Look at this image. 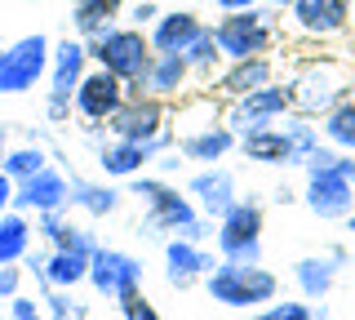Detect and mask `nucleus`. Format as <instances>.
Segmentation results:
<instances>
[{"label":"nucleus","mask_w":355,"mask_h":320,"mask_svg":"<svg viewBox=\"0 0 355 320\" xmlns=\"http://www.w3.org/2000/svg\"><path fill=\"white\" fill-rule=\"evenodd\" d=\"M89 45V58L98 62V67H107L111 76H120V81L129 85V94H142V85H147V71H151V36L142 27H107L98 31L94 40H85Z\"/></svg>","instance_id":"obj_1"},{"label":"nucleus","mask_w":355,"mask_h":320,"mask_svg":"<svg viewBox=\"0 0 355 320\" xmlns=\"http://www.w3.org/2000/svg\"><path fill=\"white\" fill-rule=\"evenodd\" d=\"M129 183H133L129 192L142 196V205H147V227L151 231H178V236L196 240V245L205 236H214V231L200 223L196 201H191V196H178V187L160 183V178H142V174H133Z\"/></svg>","instance_id":"obj_2"},{"label":"nucleus","mask_w":355,"mask_h":320,"mask_svg":"<svg viewBox=\"0 0 355 320\" xmlns=\"http://www.w3.org/2000/svg\"><path fill=\"white\" fill-rule=\"evenodd\" d=\"M205 289L214 303L222 307H262V303H275L280 294V276L266 271L262 262H227L218 258V267L205 276Z\"/></svg>","instance_id":"obj_3"},{"label":"nucleus","mask_w":355,"mask_h":320,"mask_svg":"<svg viewBox=\"0 0 355 320\" xmlns=\"http://www.w3.org/2000/svg\"><path fill=\"white\" fill-rule=\"evenodd\" d=\"M288 85H293V112L324 116L351 94V71L342 67L338 58H315V62H306V67L297 71V81H288Z\"/></svg>","instance_id":"obj_4"},{"label":"nucleus","mask_w":355,"mask_h":320,"mask_svg":"<svg viewBox=\"0 0 355 320\" xmlns=\"http://www.w3.org/2000/svg\"><path fill=\"white\" fill-rule=\"evenodd\" d=\"M214 40L222 49L227 62H240V58H262L266 49L275 45V23L266 9H240V14H222L214 23Z\"/></svg>","instance_id":"obj_5"},{"label":"nucleus","mask_w":355,"mask_h":320,"mask_svg":"<svg viewBox=\"0 0 355 320\" xmlns=\"http://www.w3.org/2000/svg\"><path fill=\"white\" fill-rule=\"evenodd\" d=\"M262 205L236 201L218 218V253L227 262H262Z\"/></svg>","instance_id":"obj_6"},{"label":"nucleus","mask_w":355,"mask_h":320,"mask_svg":"<svg viewBox=\"0 0 355 320\" xmlns=\"http://www.w3.org/2000/svg\"><path fill=\"white\" fill-rule=\"evenodd\" d=\"M49 36H22L0 49V94H27L49 76Z\"/></svg>","instance_id":"obj_7"},{"label":"nucleus","mask_w":355,"mask_h":320,"mask_svg":"<svg viewBox=\"0 0 355 320\" xmlns=\"http://www.w3.org/2000/svg\"><path fill=\"white\" fill-rule=\"evenodd\" d=\"M293 112V85H262V90L244 94V98H231V112H227V125L236 134H253V129H266L275 120H284Z\"/></svg>","instance_id":"obj_8"},{"label":"nucleus","mask_w":355,"mask_h":320,"mask_svg":"<svg viewBox=\"0 0 355 320\" xmlns=\"http://www.w3.org/2000/svg\"><path fill=\"white\" fill-rule=\"evenodd\" d=\"M306 209L315 218H329V223H347V214L355 209V183L347 174L333 169H306V192H302Z\"/></svg>","instance_id":"obj_9"},{"label":"nucleus","mask_w":355,"mask_h":320,"mask_svg":"<svg viewBox=\"0 0 355 320\" xmlns=\"http://www.w3.org/2000/svg\"><path fill=\"white\" fill-rule=\"evenodd\" d=\"M107 129L116 138H129V142H155L169 129V112H164V98H151V94H129L125 107L107 120Z\"/></svg>","instance_id":"obj_10"},{"label":"nucleus","mask_w":355,"mask_h":320,"mask_svg":"<svg viewBox=\"0 0 355 320\" xmlns=\"http://www.w3.org/2000/svg\"><path fill=\"white\" fill-rule=\"evenodd\" d=\"M89 285H94V294L103 298H125L133 289H142V262L133 258L125 249H94V258H89Z\"/></svg>","instance_id":"obj_11"},{"label":"nucleus","mask_w":355,"mask_h":320,"mask_svg":"<svg viewBox=\"0 0 355 320\" xmlns=\"http://www.w3.org/2000/svg\"><path fill=\"white\" fill-rule=\"evenodd\" d=\"M125 98H129V85L120 76H111L107 67H94L85 71L80 90H76V116L89 120V125H107L125 107Z\"/></svg>","instance_id":"obj_12"},{"label":"nucleus","mask_w":355,"mask_h":320,"mask_svg":"<svg viewBox=\"0 0 355 320\" xmlns=\"http://www.w3.org/2000/svg\"><path fill=\"white\" fill-rule=\"evenodd\" d=\"M293 27L306 40H333L351 27V0H297L293 9Z\"/></svg>","instance_id":"obj_13"},{"label":"nucleus","mask_w":355,"mask_h":320,"mask_svg":"<svg viewBox=\"0 0 355 320\" xmlns=\"http://www.w3.org/2000/svg\"><path fill=\"white\" fill-rule=\"evenodd\" d=\"M67 201H71V178L58 169H49L44 165L40 174H31V178L14 183V205L22 209V214H49V209H67Z\"/></svg>","instance_id":"obj_14"},{"label":"nucleus","mask_w":355,"mask_h":320,"mask_svg":"<svg viewBox=\"0 0 355 320\" xmlns=\"http://www.w3.org/2000/svg\"><path fill=\"white\" fill-rule=\"evenodd\" d=\"M214 267H218L214 253L200 249L196 240H187V236H173L169 245H164V280H169L173 289H191V285L205 280Z\"/></svg>","instance_id":"obj_15"},{"label":"nucleus","mask_w":355,"mask_h":320,"mask_svg":"<svg viewBox=\"0 0 355 320\" xmlns=\"http://www.w3.org/2000/svg\"><path fill=\"white\" fill-rule=\"evenodd\" d=\"M342 262H347V249H338V245L324 249V253H306V258L293 262V280H297V289H302L306 303H324L333 294Z\"/></svg>","instance_id":"obj_16"},{"label":"nucleus","mask_w":355,"mask_h":320,"mask_svg":"<svg viewBox=\"0 0 355 320\" xmlns=\"http://www.w3.org/2000/svg\"><path fill=\"white\" fill-rule=\"evenodd\" d=\"M169 129H164L155 142H129V138H116V142H107L103 151H98V169L107 174V178H133V174H142V165L155 160L164 147H169Z\"/></svg>","instance_id":"obj_17"},{"label":"nucleus","mask_w":355,"mask_h":320,"mask_svg":"<svg viewBox=\"0 0 355 320\" xmlns=\"http://www.w3.org/2000/svg\"><path fill=\"white\" fill-rule=\"evenodd\" d=\"M89 71V45L85 40H58L49 53V98H71L76 103V90H80Z\"/></svg>","instance_id":"obj_18"},{"label":"nucleus","mask_w":355,"mask_h":320,"mask_svg":"<svg viewBox=\"0 0 355 320\" xmlns=\"http://www.w3.org/2000/svg\"><path fill=\"white\" fill-rule=\"evenodd\" d=\"M89 258H94V253H85V249L53 245V253H36V258H27V267L36 271L49 289H76V285L89 280Z\"/></svg>","instance_id":"obj_19"},{"label":"nucleus","mask_w":355,"mask_h":320,"mask_svg":"<svg viewBox=\"0 0 355 320\" xmlns=\"http://www.w3.org/2000/svg\"><path fill=\"white\" fill-rule=\"evenodd\" d=\"M187 196L196 201L200 214L222 218L236 205V178H231V169H222V165H209V169H200L196 178L187 183Z\"/></svg>","instance_id":"obj_20"},{"label":"nucleus","mask_w":355,"mask_h":320,"mask_svg":"<svg viewBox=\"0 0 355 320\" xmlns=\"http://www.w3.org/2000/svg\"><path fill=\"white\" fill-rule=\"evenodd\" d=\"M205 31V23L191 14V9H169V14H160L151 23V49L155 53H187L191 49V40Z\"/></svg>","instance_id":"obj_21"},{"label":"nucleus","mask_w":355,"mask_h":320,"mask_svg":"<svg viewBox=\"0 0 355 320\" xmlns=\"http://www.w3.org/2000/svg\"><path fill=\"white\" fill-rule=\"evenodd\" d=\"M236 142H240V134L231 125H209V129H196V134L178 138V156H182V160H200V165H218Z\"/></svg>","instance_id":"obj_22"},{"label":"nucleus","mask_w":355,"mask_h":320,"mask_svg":"<svg viewBox=\"0 0 355 320\" xmlns=\"http://www.w3.org/2000/svg\"><path fill=\"white\" fill-rule=\"evenodd\" d=\"M240 151L258 165H297L284 125H266V129H253V134H240Z\"/></svg>","instance_id":"obj_23"},{"label":"nucleus","mask_w":355,"mask_h":320,"mask_svg":"<svg viewBox=\"0 0 355 320\" xmlns=\"http://www.w3.org/2000/svg\"><path fill=\"white\" fill-rule=\"evenodd\" d=\"M191 62H187V53H155L151 58V71H147V90L151 98H173L187 90V81H191Z\"/></svg>","instance_id":"obj_24"},{"label":"nucleus","mask_w":355,"mask_h":320,"mask_svg":"<svg viewBox=\"0 0 355 320\" xmlns=\"http://www.w3.org/2000/svg\"><path fill=\"white\" fill-rule=\"evenodd\" d=\"M275 81V67H271V58H240V62H231L227 71L218 76V90L227 94V98H244V94H253V90H262V85H271Z\"/></svg>","instance_id":"obj_25"},{"label":"nucleus","mask_w":355,"mask_h":320,"mask_svg":"<svg viewBox=\"0 0 355 320\" xmlns=\"http://www.w3.org/2000/svg\"><path fill=\"white\" fill-rule=\"evenodd\" d=\"M120 9H125V0H76L71 5V27L80 40H94L98 31L116 27Z\"/></svg>","instance_id":"obj_26"},{"label":"nucleus","mask_w":355,"mask_h":320,"mask_svg":"<svg viewBox=\"0 0 355 320\" xmlns=\"http://www.w3.org/2000/svg\"><path fill=\"white\" fill-rule=\"evenodd\" d=\"M71 209H85L94 218H107L120 209V192H111L107 183H89V178H71Z\"/></svg>","instance_id":"obj_27"},{"label":"nucleus","mask_w":355,"mask_h":320,"mask_svg":"<svg viewBox=\"0 0 355 320\" xmlns=\"http://www.w3.org/2000/svg\"><path fill=\"white\" fill-rule=\"evenodd\" d=\"M31 249V218L22 214V209H14V214H0V262H18L27 258Z\"/></svg>","instance_id":"obj_28"},{"label":"nucleus","mask_w":355,"mask_h":320,"mask_svg":"<svg viewBox=\"0 0 355 320\" xmlns=\"http://www.w3.org/2000/svg\"><path fill=\"white\" fill-rule=\"evenodd\" d=\"M320 134L329 138V147H338V151H347V156H355V98H342L333 112H324Z\"/></svg>","instance_id":"obj_29"},{"label":"nucleus","mask_w":355,"mask_h":320,"mask_svg":"<svg viewBox=\"0 0 355 320\" xmlns=\"http://www.w3.org/2000/svg\"><path fill=\"white\" fill-rule=\"evenodd\" d=\"M187 62H191V71L196 76H205V81H214V71L222 67V49H218V40H214V27H205L200 36L191 40V49H187Z\"/></svg>","instance_id":"obj_30"},{"label":"nucleus","mask_w":355,"mask_h":320,"mask_svg":"<svg viewBox=\"0 0 355 320\" xmlns=\"http://www.w3.org/2000/svg\"><path fill=\"white\" fill-rule=\"evenodd\" d=\"M222 112H218V103H214V98H191V103H187V107H178V138H182V134H196V129H209V125H222V120H218Z\"/></svg>","instance_id":"obj_31"},{"label":"nucleus","mask_w":355,"mask_h":320,"mask_svg":"<svg viewBox=\"0 0 355 320\" xmlns=\"http://www.w3.org/2000/svg\"><path fill=\"white\" fill-rule=\"evenodd\" d=\"M44 147H36V142H27V147H14V151H5V174L14 183H22V178H31V174H40L44 169Z\"/></svg>","instance_id":"obj_32"},{"label":"nucleus","mask_w":355,"mask_h":320,"mask_svg":"<svg viewBox=\"0 0 355 320\" xmlns=\"http://www.w3.org/2000/svg\"><path fill=\"white\" fill-rule=\"evenodd\" d=\"M253 320H315V307L311 303H271V307H262Z\"/></svg>","instance_id":"obj_33"},{"label":"nucleus","mask_w":355,"mask_h":320,"mask_svg":"<svg viewBox=\"0 0 355 320\" xmlns=\"http://www.w3.org/2000/svg\"><path fill=\"white\" fill-rule=\"evenodd\" d=\"M44 312H49V320H89L85 303H71V298H67V294H58V289H53L49 298H44Z\"/></svg>","instance_id":"obj_34"},{"label":"nucleus","mask_w":355,"mask_h":320,"mask_svg":"<svg viewBox=\"0 0 355 320\" xmlns=\"http://www.w3.org/2000/svg\"><path fill=\"white\" fill-rule=\"evenodd\" d=\"M120 312H125V320H160V312L151 307V298L142 289H133V294L120 298Z\"/></svg>","instance_id":"obj_35"},{"label":"nucleus","mask_w":355,"mask_h":320,"mask_svg":"<svg viewBox=\"0 0 355 320\" xmlns=\"http://www.w3.org/2000/svg\"><path fill=\"white\" fill-rule=\"evenodd\" d=\"M9 320H49V312H44V307H36V298L14 294V298H9Z\"/></svg>","instance_id":"obj_36"},{"label":"nucleus","mask_w":355,"mask_h":320,"mask_svg":"<svg viewBox=\"0 0 355 320\" xmlns=\"http://www.w3.org/2000/svg\"><path fill=\"white\" fill-rule=\"evenodd\" d=\"M22 289V271L14 262H0V298H14Z\"/></svg>","instance_id":"obj_37"},{"label":"nucleus","mask_w":355,"mask_h":320,"mask_svg":"<svg viewBox=\"0 0 355 320\" xmlns=\"http://www.w3.org/2000/svg\"><path fill=\"white\" fill-rule=\"evenodd\" d=\"M71 98H49V103H44V116L53 120V125H62V120H71Z\"/></svg>","instance_id":"obj_38"},{"label":"nucleus","mask_w":355,"mask_h":320,"mask_svg":"<svg viewBox=\"0 0 355 320\" xmlns=\"http://www.w3.org/2000/svg\"><path fill=\"white\" fill-rule=\"evenodd\" d=\"M155 18H160V5H155V0H138V5H133V27H147Z\"/></svg>","instance_id":"obj_39"},{"label":"nucleus","mask_w":355,"mask_h":320,"mask_svg":"<svg viewBox=\"0 0 355 320\" xmlns=\"http://www.w3.org/2000/svg\"><path fill=\"white\" fill-rule=\"evenodd\" d=\"M14 205V178L5 174V151H0V214Z\"/></svg>","instance_id":"obj_40"},{"label":"nucleus","mask_w":355,"mask_h":320,"mask_svg":"<svg viewBox=\"0 0 355 320\" xmlns=\"http://www.w3.org/2000/svg\"><path fill=\"white\" fill-rule=\"evenodd\" d=\"M214 5L222 9V14H240V9H253V5H262V0H214Z\"/></svg>","instance_id":"obj_41"},{"label":"nucleus","mask_w":355,"mask_h":320,"mask_svg":"<svg viewBox=\"0 0 355 320\" xmlns=\"http://www.w3.org/2000/svg\"><path fill=\"white\" fill-rule=\"evenodd\" d=\"M266 5H275V9H293L297 0H266Z\"/></svg>","instance_id":"obj_42"},{"label":"nucleus","mask_w":355,"mask_h":320,"mask_svg":"<svg viewBox=\"0 0 355 320\" xmlns=\"http://www.w3.org/2000/svg\"><path fill=\"white\" fill-rule=\"evenodd\" d=\"M347 231H351V236H355V209H351V214H347Z\"/></svg>","instance_id":"obj_43"},{"label":"nucleus","mask_w":355,"mask_h":320,"mask_svg":"<svg viewBox=\"0 0 355 320\" xmlns=\"http://www.w3.org/2000/svg\"><path fill=\"white\" fill-rule=\"evenodd\" d=\"M351 23H355V0H351Z\"/></svg>","instance_id":"obj_44"}]
</instances>
